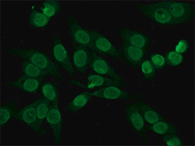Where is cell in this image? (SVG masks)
<instances>
[{
	"label": "cell",
	"mask_w": 195,
	"mask_h": 146,
	"mask_svg": "<svg viewBox=\"0 0 195 146\" xmlns=\"http://www.w3.org/2000/svg\"><path fill=\"white\" fill-rule=\"evenodd\" d=\"M19 102L11 101L3 103L0 107V125L2 129L9 121L14 119L18 111Z\"/></svg>",
	"instance_id": "cell-18"
},
{
	"label": "cell",
	"mask_w": 195,
	"mask_h": 146,
	"mask_svg": "<svg viewBox=\"0 0 195 146\" xmlns=\"http://www.w3.org/2000/svg\"><path fill=\"white\" fill-rule=\"evenodd\" d=\"M91 94L100 99L108 100H130L134 99V96L123 88L114 85H109L98 88Z\"/></svg>",
	"instance_id": "cell-13"
},
{
	"label": "cell",
	"mask_w": 195,
	"mask_h": 146,
	"mask_svg": "<svg viewBox=\"0 0 195 146\" xmlns=\"http://www.w3.org/2000/svg\"><path fill=\"white\" fill-rule=\"evenodd\" d=\"M50 19L41 12L32 8L30 12L28 23L32 28H42L47 26Z\"/></svg>",
	"instance_id": "cell-21"
},
{
	"label": "cell",
	"mask_w": 195,
	"mask_h": 146,
	"mask_svg": "<svg viewBox=\"0 0 195 146\" xmlns=\"http://www.w3.org/2000/svg\"><path fill=\"white\" fill-rule=\"evenodd\" d=\"M140 67L145 80L150 81L154 78L156 70L149 59H144Z\"/></svg>",
	"instance_id": "cell-26"
},
{
	"label": "cell",
	"mask_w": 195,
	"mask_h": 146,
	"mask_svg": "<svg viewBox=\"0 0 195 146\" xmlns=\"http://www.w3.org/2000/svg\"><path fill=\"white\" fill-rule=\"evenodd\" d=\"M145 122L152 124L160 120H166L145 100L142 94L138 95L136 101Z\"/></svg>",
	"instance_id": "cell-17"
},
{
	"label": "cell",
	"mask_w": 195,
	"mask_h": 146,
	"mask_svg": "<svg viewBox=\"0 0 195 146\" xmlns=\"http://www.w3.org/2000/svg\"><path fill=\"white\" fill-rule=\"evenodd\" d=\"M189 44L188 41L185 39H182L177 42L175 47L174 51L182 54L187 51Z\"/></svg>",
	"instance_id": "cell-30"
},
{
	"label": "cell",
	"mask_w": 195,
	"mask_h": 146,
	"mask_svg": "<svg viewBox=\"0 0 195 146\" xmlns=\"http://www.w3.org/2000/svg\"><path fill=\"white\" fill-rule=\"evenodd\" d=\"M92 96L91 93L87 91L80 93L67 104V110L72 114L77 113L90 101Z\"/></svg>",
	"instance_id": "cell-20"
},
{
	"label": "cell",
	"mask_w": 195,
	"mask_h": 146,
	"mask_svg": "<svg viewBox=\"0 0 195 146\" xmlns=\"http://www.w3.org/2000/svg\"><path fill=\"white\" fill-rule=\"evenodd\" d=\"M163 142L167 146H183V141L177 131L172 132L161 136Z\"/></svg>",
	"instance_id": "cell-28"
},
{
	"label": "cell",
	"mask_w": 195,
	"mask_h": 146,
	"mask_svg": "<svg viewBox=\"0 0 195 146\" xmlns=\"http://www.w3.org/2000/svg\"><path fill=\"white\" fill-rule=\"evenodd\" d=\"M45 120L53 132L55 143L61 145L63 119L58 106V98L51 103Z\"/></svg>",
	"instance_id": "cell-9"
},
{
	"label": "cell",
	"mask_w": 195,
	"mask_h": 146,
	"mask_svg": "<svg viewBox=\"0 0 195 146\" xmlns=\"http://www.w3.org/2000/svg\"><path fill=\"white\" fill-rule=\"evenodd\" d=\"M164 57L166 65L172 67L180 65L183 61V56L182 54L172 50L166 52Z\"/></svg>",
	"instance_id": "cell-27"
},
{
	"label": "cell",
	"mask_w": 195,
	"mask_h": 146,
	"mask_svg": "<svg viewBox=\"0 0 195 146\" xmlns=\"http://www.w3.org/2000/svg\"><path fill=\"white\" fill-rule=\"evenodd\" d=\"M141 13L152 21L164 26L177 25L168 10L159 2L136 3Z\"/></svg>",
	"instance_id": "cell-2"
},
{
	"label": "cell",
	"mask_w": 195,
	"mask_h": 146,
	"mask_svg": "<svg viewBox=\"0 0 195 146\" xmlns=\"http://www.w3.org/2000/svg\"><path fill=\"white\" fill-rule=\"evenodd\" d=\"M68 24L73 45H80L89 47L91 43L90 29L81 26L72 15L68 17Z\"/></svg>",
	"instance_id": "cell-11"
},
{
	"label": "cell",
	"mask_w": 195,
	"mask_h": 146,
	"mask_svg": "<svg viewBox=\"0 0 195 146\" xmlns=\"http://www.w3.org/2000/svg\"><path fill=\"white\" fill-rule=\"evenodd\" d=\"M21 76L35 78L44 79L48 76L45 72L31 62L23 60L21 63Z\"/></svg>",
	"instance_id": "cell-23"
},
{
	"label": "cell",
	"mask_w": 195,
	"mask_h": 146,
	"mask_svg": "<svg viewBox=\"0 0 195 146\" xmlns=\"http://www.w3.org/2000/svg\"><path fill=\"white\" fill-rule=\"evenodd\" d=\"M77 85L86 89H92L95 88H100L109 85H114L122 88L126 86L108 77L94 71L90 72L88 75L85 85L77 82Z\"/></svg>",
	"instance_id": "cell-16"
},
{
	"label": "cell",
	"mask_w": 195,
	"mask_h": 146,
	"mask_svg": "<svg viewBox=\"0 0 195 146\" xmlns=\"http://www.w3.org/2000/svg\"><path fill=\"white\" fill-rule=\"evenodd\" d=\"M148 49L141 48L122 42L120 52L125 62L130 67H140L141 64L146 55Z\"/></svg>",
	"instance_id": "cell-12"
},
{
	"label": "cell",
	"mask_w": 195,
	"mask_h": 146,
	"mask_svg": "<svg viewBox=\"0 0 195 146\" xmlns=\"http://www.w3.org/2000/svg\"><path fill=\"white\" fill-rule=\"evenodd\" d=\"M35 101L37 117L40 123L43 126V122L49 110L51 102L42 97Z\"/></svg>",
	"instance_id": "cell-25"
},
{
	"label": "cell",
	"mask_w": 195,
	"mask_h": 146,
	"mask_svg": "<svg viewBox=\"0 0 195 146\" xmlns=\"http://www.w3.org/2000/svg\"><path fill=\"white\" fill-rule=\"evenodd\" d=\"M149 58L156 70H162L166 68L167 65L165 58L161 54L156 52L152 53Z\"/></svg>",
	"instance_id": "cell-29"
},
{
	"label": "cell",
	"mask_w": 195,
	"mask_h": 146,
	"mask_svg": "<svg viewBox=\"0 0 195 146\" xmlns=\"http://www.w3.org/2000/svg\"><path fill=\"white\" fill-rule=\"evenodd\" d=\"M88 68L94 72L111 78L126 86V83L124 79L103 55L92 50Z\"/></svg>",
	"instance_id": "cell-5"
},
{
	"label": "cell",
	"mask_w": 195,
	"mask_h": 146,
	"mask_svg": "<svg viewBox=\"0 0 195 146\" xmlns=\"http://www.w3.org/2000/svg\"><path fill=\"white\" fill-rule=\"evenodd\" d=\"M51 58L70 76L75 75V68L70 55L60 37L57 34L53 37L50 50Z\"/></svg>",
	"instance_id": "cell-4"
},
{
	"label": "cell",
	"mask_w": 195,
	"mask_h": 146,
	"mask_svg": "<svg viewBox=\"0 0 195 146\" xmlns=\"http://www.w3.org/2000/svg\"><path fill=\"white\" fill-rule=\"evenodd\" d=\"M124 113L128 122L146 145L148 140L146 136L145 121L135 101L126 106Z\"/></svg>",
	"instance_id": "cell-8"
},
{
	"label": "cell",
	"mask_w": 195,
	"mask_h": 146,
	"mask_svg": "<svg viewBox=\"0 0 195 146\" xmlns=\"http://www.w3.org/2000/svg\"><path fill=\"white\" fill-rule=\"evenodd\" d=\"M118 33L122 42L136 47L148 49L152 42L148 35L140 30L123 27Z\"/></svg>",
	"instance_id": "cell-10"
},
{
	"label": "cell",
	"mask_w": 195,
	"mask_h": 146,
	"mask_svg": "<svg viewBox=\"0 0 195 146\" xmlns=\"http://www.w3.org/2000/svg\"><path fill=\"white\" fill-rule=\"evenodd\" d=\"M56 79L43 81L40 90L42 97L51 103L58 98L59 89Z\"/></svg>",
	"instance_id": "cell-19"
},
{
	"label": "cell",
	"mask_w": 195,
	"mask_h": 146,
	"mask_svg": "<svg viewBox=\"0 0 195 146\" xmlns=\"http://www.w3.org/2000/svg\"><path fill=\"white\" fill-rule=\"evenodd\" d=\"M14 119L24 123L38 136H43L47 133L46 129L37 117L35 100L18 110Z\"/></svg>",
	"instance_id": "cell-7"
},
{
	"label": "cell",
	"mask_w": 195,
	"mask_h": 146,
	"mask_svg": "<svg viewBox=\"0 0 195 146\" xmlns=\"http://www.w3.org/2000/svg\"><path fill=\"white\" fill-rule=\"evenodd\" d=\"M63 9L62 5L58 0L44 1L40 7L41 12L51 19L57 15Z\"/></svg>",
	"instance_id": "cell-24"
},
{
	"label": "cell",
	"mask_w": 195,
	"mask_h": 146,
	"mask_svg": "<svg viewBox=\"0 0 195 146\" xmlns=\"http://www.w3.org/2000/svg\"><path fill=\"white\" fill-rule=\"evenodd\" d=\"M44 79L24 77L20 75L16 80L3 83V85L12 87L32 94H37Z\"/></svg>",
	"instance_id": "cell-14"
},
{
	"label": "cell",
	"mask_w": 195,
	"mask_h": 146,
	"mask_svg": "<svg viewBox=\"0 0 195 146\" xmlns=\"http://www.w3.org/2000/svg\"><path fill=\"white\" fill-rule=\"evenodd\" d=\"M145 126L147 130L161 136L172 132L177 131L176 126L166 120H160L152 124L146 125Z\"/></svg>",
	"instance_id": "cell-22"
},
{
	"label": "cell",
	"mask_w": 195,
	"mask_h": 146,
	"mask_svg": "<svg viewBox=\"0 0 195 146\" xmlns=\"http://www.w3.org/2000/svg\"><path fill=\"white\" fill-rule=\"evenodd\" d=\"M159 2L168 10L177 25L189 22L194 17L193 3L170 0Z\"/></svg>",
	"instance_id": "cell-3"
},
{
	"label": "cell",
	"mask_w": 195,
	"mask_h": 146,
	"mask_svg": "<svg viewBox=\"0 0 195 146\" xmlns=\"http://www.w3.org/2000/svg\"><path fill=\"white\" fill-rule=\"evenodd\" d=\"M91 43L89 48L103 55L121 60L120 51L103 34L96 29H90Z\"/></svg>",
	"instance_id": "cell-6"
},
{
	"label": "cell",
	"mask_w": 195,
	"mask_h": 146,
	"mask_svg": "<svg viewBox=\"0 0 195 146\" xmlns=\"http://www.w3.org/2000/svg\"><path fill=\"white\" fill-rule=\"evenodd\" d=\"M73 46V66L78 72L83 75L88 68L91 50L89 47L82 45Z\"/></svg>",
	"instance_id": "cell-15"
},
{
	"label": "cell",
	"mask_w": 195,
	"mask_h": 146,
	"mask_svg": "<svg viewBox=\"0 0 195 146\" xmlns=\"http://www.w3.org/2000/svg\"><path fill=\"white\" fill-rule=\"evenodd\" d=\"M8 53L31 62L58 80H63L60 67L45 51L35 48H12Z\"/></svg>",
	"instance_id": "cell-1"
}]
</instances>
